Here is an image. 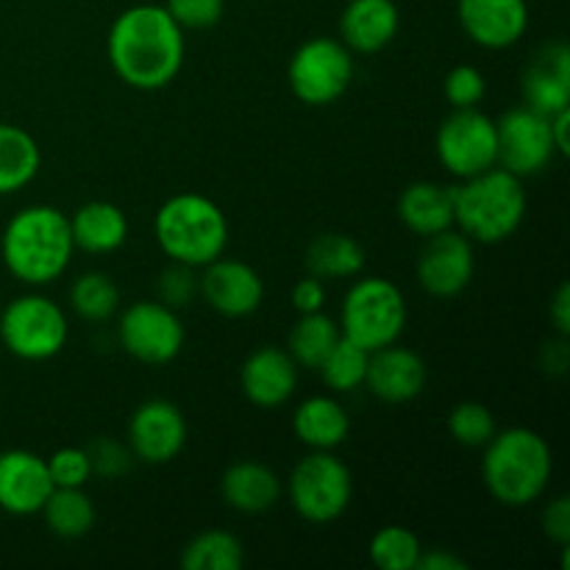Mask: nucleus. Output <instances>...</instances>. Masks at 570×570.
Listing matches in <instances>:
<instances>
[{"instance_id": "nucleus-20", "label": "nucleus", "mask_w": 570, "mask_h": 570, "mask_svg": "<svg viewBox=\"0 0 570 570\" xmlns=\"http://www.w3.org/2000/svg\"><path fill=\"white\" fill-rule=\"evenodd\" d=\"M523 106L540 115H557L570 109V48L566 42H549L532 56L521 78Z\"/></svg>"}, {"instance_id": "nucleus-33", "label": "nucleus", "mask_w": 570, "mask_h": 570, "mask_svg": "<svg viewBox=\"0 0 570 570\" xmlns=\"http://www.w3.org/2000/svg\"><path fill=\"white\" fill-rule=\"evenodd\" d=\"M371 562L382 570H415L423 554V543L412 529L382 527L367 546Z\"/></svg>"}, {"instance_id": "nucleus-1", "label": "nucleus", "mask_w": 570, "mask_h": 570, "mask_svg": "<svg viewBox=\"0 0 570 570\" xmlns=\"http://www.w3.org/2000/svg\"><path fill=\"white\" fill-rule=\"evenodd\" d=\"M187 39L184 28L165 6L137 3L115 17L106 37V56L126 87L159 92L170 87L184 67Z\"/></svg>"}, {"instance_id": "nucleus-28", "label": "nucleus", "mask_w": 570, "mask_h": 570, "mask_svg": "<svg viewBox=\"0 0 570 570\" xmlns=\"http://www.w3.org/2000/svg\"><path fill=\"white\" fill-rule=\"evenodd\" d=\"M39 515L45 518V527L61 540L83 538L98 521L92 499L83 488H53Z\"/></svg>"}, {"instance_id": "nucleus-41", "label": "nucleus", "mask_w": 570, "mask_h": 570, "mask_svg": "<svg viewBox=\"0 0 570 570\" xmlns=\"http://www.w3.org/2000/svg\"><path fill=\"white\" fill-rule=\"evenodd\" d=\"M293 306L298 315H309V312H323V306H326V284H323V278L317 276H304L298 284L293 287Z\"/></svg>"}, {"instance_id": "nucleus-5", "label": "nucleus", "mask_w": 570, "mask_h": 570, "mask_svg": "<svg viewBox=\"0 0 570 570\" xmlns=\"http://www.w3.org/2000/svg\"><path fill=\"white\" fill-rule=\"evenodd\" d=\"M154 234L161 254L170 262L200 271L226 254V212L200 193H178L159 206Z\"/></svg>"}, {"instance_id": "nucleus-21", "label": "nucleus", "mask_w": 570, "mask_h": 570, "mask_svg": "<svg viewBox=\"0 0 570 570\" xmlns=\"http://www.w3.org/2000/svg\"><path fill=\"white\" fill-rule=\"evenodd\" d=\"M337 28L340 42L351 53H379L399 37V3L395 0H348L343 14H340Z\"/></svg>"}, {"instance_id": "nucleus-9", "label": "nucleus", "mask_w": 570, "mask_h": 570, "mask_svg": "<svg viewBox=\"0 0 570 570\" xmlns=\"http://www.w3.org/2000/svg\"><path fill=\"white\" fill-rule=\"evenodd\" d=\"M354 72V53L340 39L312 37L289 59L287 81L301 104L328 106L348 92Z\"/></svg>"}, {"instance_id": "nucleus-10", "label": "nucleus", "mask_w": 570, "mask_h": 570, "mask_svg": "<svg viewBox=\"0 0 570 570\" xmlns=\"http://www.w3.org/2000/svg\"><path fill=\"white\" fill-rule=\"evenodd\" d=\"M438 159L451 176L471 178L499 165V134L495 120L479 106L473 109H454L438 128L434 137Z\"/></svg>"}, {"instance_id": "nucleus-40", "label": "nucleus", "mask_w": 570, "mask_h": 570, "mask_svg": "<svg viewBox=\"0 0 570 570\" xmlns=\"http://www.w3.org/2000/svg\"><path fill=\"white\" fill-rule=\"evenodd\" d=\"M543 532L551 543L570 546V499L568 495H557L549 501L543 510Z\"/></svg>"}, {"instance_id": "nucleus-7", "label": "nucleus", "mask_w": 570, "mask_h": 570, "mask_svg": "<svg viewBox=\"0 0 570 570\" xmlns=\"http://www.w3.org/2000/svg\"><path fill=\"white\" fill-rule=\"evenodd\" d=\"M67 312L42 293L17 295L0 312V343L22 362L53 360L67 345Z\"/></svg>"}, {"instance_id": "nucleus-30", "label": "nucleus", "mask_w": 570, "mask_h": 570, "mask_svg": "<svg viewBox=\"0 0 570 570\" xmlns=\"http://www.w3.org/2000/svg\"><path fill=\"white\" fill-rule=\"evenodd\" d=\"M243 566V540L226 529H206L181 549L184 570H239Z\"/></svg>"}, {"instance_id": "nucleus-26", "label": "nucleus", "mask_w": 570, "mask_h": 570, "mask_svg": "<svg viewBox=\"0 0 570 570\" xmlns=\"http://www.w3.org/2000/svg\"><path fill=\"white\" fill-rule=\"evenodd\" d=\"M365 248L351 234H321L306 248V271L323 282H345L365 271Z\"/></svg>"}, {"instance_id": "nucleus-42", "label": "nucleus", "mask_w": 570, "mask_h": 570, "mask_svg": "<svg viewBox=\"0 0 570 570\" xmlns=\"http://www.w3.org/2000/svg\"><path fill=\"white\" fill-rule=\"evenodd\" d=\"M549 321H551V326H554L557 337H568L570 334V287H568V282H562L560 287H557L554 298H551Z\"/></svg>"}, {"instance_id": "nucleus-12", "label": "nucleus", "mask_w": 570, "mask_h": 570, "mask_svg": "<svg viewBox=\"0 0 570 570\" xmlns=\"http://www.w3.org/2000/svg\"><path fill=\"white\" fill-rule=\"evenodd\" d=\"M495 134H499V167L523 181L543 173L554 156H560L551 137L549 115H540L529 106L504 111L495 120Z\"/></svg>"}, {"instance_id": "nucleus-23", "label": "nucleus", "mask_w": 570, "mask_h": 570, "mask_svg": "<svg viewBox=\"0 0 570 570\" xmlns=\"http://www.w3.org/2000/svg\"><path fill=\"white\" fill-rule=\"evenodd\" d=\"M70 234L76 250L92 256L115 254L128 239V217L111 200H89L70 215Z\"/></svg>"}, {"instance_id": "nucleus-19", "label": "nucleus", "mask_w": 570, "mask_h": 570, "mask_svg": "<svg viewBox=\"0 0 570 570\" xmlns=\"http://www.w3.org/2000/svg\"><path fill=\"white\" fill-rule=\"evenodd\" d=\"M298 373L301 367L287 351L278 345H262L243 362L239 387L245 399L259 410H278L298 390Z\"/></svg>"}, {"instance_id": "nucleus-4", "label": "nucleus", "mask_w": 570, "mask_h": 570, "mask_svg": "<svg viewBox=\"0 0 570 570\" xmlns=\"http://www.w3.org/2000/svg\"><path fill=\"white\" fill-rule=\"evenodd\" d=\"M529 198L523 178L504 167H490L479 176L462 178L454 187V226L471 243L499 245L510 239L527 220Z\"/></svg>"}, {"instance_id": "nucleus-18", "label": "nucleus", "mask_w": 570, "mask_h": 570, "mask_svg": "<svg viewBox=\"0 0 570 570\" xmlns=\"http://www.w3.org/2000/svg\"><path fill=\"white\" fill-rule=\"evenodd\" d=\"M365 387L384 404H410L426 387V362L399 343L371 351Z\"/></svg>"}, {"instance_id": "nucleus-35", "label": "nucleus", "mask_w": 570, "mask_h": 570, "mask_svg": "<svg viewBox=\"0 0 570 570\" xmlns=\"http://www.w3.org/2000/svg\"><path fill=\"white\" fill-rule=\"evenodd\" d=\"M443 95L451 109H473L488 95V78H484V72L479 67L456 65L445 76Z\"/></svg>"}, {"instance_id": "nucleus-44", "label": "nucleus", "mask_w": 570, "mask_h": 570, "mask_svg": "<svg viewBox=\"0 0 570 570\" xmlns=\"http://www.w3.org/2000/svg\"><path fill=\"white\" fill-rule=\"evenodd\" d=\"M549 122H551V137H554L557 154L568 156L570 154V139H568L570 109H562V111H557V115H551Z\"/></svg>"}, {"instance_id": "nucleus-37", "label": "nucleus", "mask_w": 570, "mask_h": 570, "mask_svg": "<svg viewBox=\"0 0 570 570\" xmlns=\"http://www.w3.org/2000/svg\"><path fill=\"white\" fill-rule=\"evenodd\" d=\"M165 9L184 31H206L223 20L226 0H167Z\"/></svg>"}, {"instance_id": "nucleus-45", "label": "nucleus", "mask_w": 570, "mask_h": 570, "mask_svg": "<svg viewBox=\"0 0 570 570\" xmlns=\"http://www.w3.org/2000/svg\"><path fill=\"white\" fill-rule=\"evenodd\" d=\"M566 340L568 337H560V343L557 345H546V373H566L568 367V348H566Z\"/></svg>"}, {"instance_id": "nucleus-14", "label": "nucleus", "mask_w": 570, "mask_h": 570, "mask_svg": "<svg viewBox=\"0 0 570 570\" xmlns=\"http://www.w3.org/2000/svg\"><path fill=\"white\" fill-rule=\"evenodd\" d=\"M126 445L145 465H167L187 445V417L173 401L150 399L128 417Z\"/></svg>"}, {"instance_id": "nucleus-43", "label": "nucleus", "mask_w": 570, "mask_h": 570, "mask_svg": "<svg viewBox=\"0 0 570 570\" xmlns=\"http://www.w3.org/2000/svg\"><path fill=\"white\" fill-rule=\"evenodd\" d=\"M417 568L421 570H465L468 562L462 557L451 554V551H426L423 549L421 560H417Z\"/></svg>"}, {"instance_id": "nucleus-25", "label": "nucleus", "mask_w": 570, "mask_h": 570, "mask_svg": "<svg viewBox=\"0 0 570 570\" xmlns=\"http://www.w3.org/2000/svg\"><path fill=\"white\" fill-rule=\"evenodd\" d=\"M399 217L406 232L423 239L454 228V187L434 181L410 184L399 198Z\"/></svg>"}, {"instance_id": "nucleus-11", "label": "nucleus", "mask_w": 570, "mask_h": 570, "mask_svg": "<svg viewBox=\"0 0 570 570\" xmlns=\"http://www.w3.org/2000/svg\"><path fill=\"white\" fill-rule=\"evenodd\" d=\"M122 351L142 365H170L184 348V323L178 309L161 301H134L117 326Z\"/></svg>"}, {"instance_id": "nucleus-13", "label": "nucleus", "mask_w": 570, "mask_h": 570, "mask_svg": "<svg viewBox=\"0 0 570 570\" xmlns=\"http://www.w3.org/2000/svg\"><path fill=\"white\" fill-rule=\"evenodd\" d=\"M415 276L432 298H456L476 276V250L460 228H445L423 243L415 262Z\"/></svg>"}, {"instance_id": "nucleus-6", "label": "nucleus", "mask_w": 570, "mask_h": 570, "mask_svg": "<svg viewBox=\"0 0 570 570\" xmlns=\"http://www.w3.org/2000/svg\"><path fill=\"white\" fill-rule=\"evenodd\" d=\"M406 298L384 276H356L340 306V332L365 351L399 343L406 328Z\"/></svg>"}, {"instance_id": "nucleus-2", "label": "nucleus", "mask_w": 570, "mask_h": 570, "mask_svg": "<svg viewBox=\"0 0 570 570\" xmlns=\"http://www.w3.org/2000/svg\"><path fill=\"white\" fill-rule=\"evenodd\" d=\"M76 243L70 234V217L48 204H33L17 212L0 237V259L17 282L28 287H45L65 276Z\"/></svg>"}, {"instance_id": "nucleus-16", "label": "nucleus", "mask_w": 570, "mask_h": 570, "mask_svg": "<svg viewBox=\"0 0 570 570\" xmlns=\"http://www.w3.org/2000/svg\"><path fill=\"white\" fill-rule=\"evenodd\" d=\"M456 20L465 37L484 50H507L529 31L527 0H456Z\"/></svg>"}, {"instance_id": "nucleus-24", "label": "nucleus", "mask_w": 570, "mask_h": 570, "mask_svg": "<svg viewBox=\"0 0 570 570\" xmlns=\"http://www.w3.org/2000/svg\"><path fill=\"white\" fill-rule=\"evenodd\" d=\"M293 432L306 449L334 451L348 440L351 415L334 395H309L295 406Z\"/></svg>"}, {"instance_id": "nucleus-17", "label": "nucleus", "mask_w": 570, "mask_h": 570, "mask_svg": "<svg viewBox=\"0 0 570 570\" xmlns=\"http://www.w3.org/2000/svg\"><path fill=\"white\" fill-rule=\"evenodd\" d=\"M53 493L45 456L26 449L0 451V510L14 518L39 515Z\"/></svg>"}, {"instance_id": "nucleus-29", "label": "nucleus", "mask_w": 570, "mask_h": 570, "mask_svg": "<svg viewBox=\"0 0 570 570\" xmlns=\"http://www.w3.org/2000/svg\"><path fill=\"white\" fill-rule=\"evenodd\" d=\"M343 337L340 323L328 317L326 312H309V315H298V321L289 328L287 354L293 356L295 365L306 367V371H317L328 351L337 345Z\"/></svg>"}, {"instance_id": "nucleus-39", "label": "nucleus", "mask_w": 570, "mask_h": 570, "mask_svg": "<svg viewBox=\"0 0 570 570\" xmlns=\"http://www.w3.org/2000/svg\"><path fill=\"white\" fill-rule=\"evenodd\" d=\"M198 295V278H195V267L178 265L173 262L165 267L159 276V301L161 304L173 306V309H184L189 301Z\"/></svg>"}, {"instance_id": "nucleus-27", "label": "nucleus", "mask_w": 570, "mask_h": 570, "mask_svg": "<svg viewBox=\"0 0 570 570\" xmlns=\"http://www.w3.org/2000/svg\"><path fill=\"white\" fill-rule=\"evenodd\" d=\"M42 167V150L31 131L0 122V195L26 189Z\"/></svg>"}, {"instance_id": "nucleus-31", "label": "nucleus", "mask_w": 570, "mask_h": 570, "mask_svg": "<svg viewBox=\"0 0 570 570\" xmlns=\"http://www.w3.org/2000/svg\"><path fill=\"white\" fill-rule=\"evenodd\" d=\"M70 309L76 312L81 321H109V317L120 309V287H117V282L109 273H81V276L70 284Z\"/></svg>"}, {"instance_id": "nucleus-15", "label": "nucleus", "mask_w": 570, "mask_h": 570, "mask_svg": "<svg viewBox=\"0 0 570 570\" xmlns=\"http://www.w3.org/2000/svg\"><path fill=\"white\" fill-rule=\"evenodd\" d=\"M200 271L204 273L198 278V293L217 315L239 321V317L254 315L265 301V282L248 262L217 256Z\"/></svg>"}, {"instance_id": "nucleus-3", "label": "nucleus", "mask_w": 570, "mask_h": 570, "mask_svg": "<svg viewBox=\"0 0 570 570\" xmlns=\"http://www.w3.org/2000/svg\"><path fill=\"white\" fill-rule=\"evenodd\" d=\"M554 473L549 440L527 426L495 432L484 445L482 482L499 504L510 510L534 504L546 495Z\"/></svg>"}, {"instance_id": "nucleus-38", "label": "nucleus", "mask_w": 570, "mask_h": 570, "mask_svg": "<svg viewBox=\"0 0 570 570\" xmlns=\"http://www.w3.org/2000/svg\"><path fill=\"white\" fill-rule=\"evenodd\" d=\"M87 454H89V465H92V476L120 479L131 471L134 454L128 451L126 443H120V440H111V438L95 440V443L87 449Z\"/></svg>"}, {"instance_id": "nucleus-34", "label": "nucleus", "mask_w": 570, "mask_h": 570, "mask_svg": "<svg viewBox=\"0 0 570 570\" xmlns=\"http://www.w3.org/2000/svg\"><path fill=\"white\" fill-rule=\"evenodd\" d=\"M445 426H449L454 443L465 445V449H484L490 438L499 432L490 406L479 404V401H462V404L451 406Z\"/></svg>"}, {"instance_id": "nucleus-22", "label": "nucleus", "mask_w": 570, "mask_h": 570, "mask_svg": "<svg viewBox=\"0 0 570 570\" xmlns=\"http://www.w3.org/2000/svg\"><path fill=\"white\" fill-rule=\"evenodd\" d=\"M284 484L273 468L265 462L243 460L226 468L220 479V495L228 510L239 515H262L278 504Z\"/></svg>"}, {"instance_id": "nucleus-8", "label": "nucleus", "mask_w": 570, "mask_h": 570, "mask_svg": "<svg viewBox=\"0 0 570 570\" xmlns=\"http://www.w3.org/2000/svg\"><path fill=\"white\" fill-rule=\"evenodd\" d=\"M287 499L295 515L315 527H326L348 512L354 476L334 451H312L289 473Z\"/></svg>"}, {"instance_id": "nucleus-36", "label": "nucleus", "mask_w": 570, "mask_h": 570, "mask_svg": "<svg viewBox=\"0 0 570 570\" xmlns=\"http://www.w3.org/2000/svg\"><path fill=\"white\" fill-rule=\"evenodd\" d=\"M48 473L53 488H83L92 479V465H89L87 449L65 445L48 456Z\"/></svg>"}, {"instance_id": "nucleus-32", "label": "nucleus", "mask_w": 570, "mask_h": 570, "mask_svg": "<svg viewBox=\"0 0 570 570\" xmlns=\"http://www.w3.org/2000/svg\"><path fill=\"white\" fill-rule=\"evenodd\" d=\"M367 360H371V351L356 345L354 340L340 337L323 365L317 367V373L332 393H354V390L365 387Z\"/></svg>"}]
</instances>
